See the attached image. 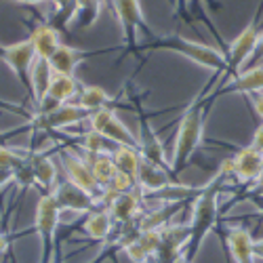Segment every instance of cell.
Here are the masks:
<instances>
[{"instance_id":"23","label":"cell","mask_w":263,"mask_h":263,"mask_svg":"<svg viewBox=\"0 0 263 263\" xmlns=\"http://www.w3.org/2000/svg\"><path fill=\"white\" fill-rule=\"evenodd\" d=\"M53 76H55V74H53L51 65H49V59L36 57L34 63H32V70H30V93L34 95V101H36L38 105H40L42 99H45Z\"/></svg>"},{"instance_id":"19","label":"cell","mask_w":263,"mask_h":263,"mask_svg":"<svg viewBox=\"0 0 263 263\" xmlns=\"http://www.w3.org/2000/svg\"><path fill=\"white\" fill-rule=\"evenodd\" d=\"M171 171L162 168L149 160L139 162V173H137V185L143 190V194H152V192H160L164 187L171 185Z\"/></svg>"},{"instance_id":"2","label":"cell","mask_w":263,"mask_h":263,"mask_svg":"<svg viewBox=\"0 0 263 263\" xmlns=\"http://www.w3.org/2000/svg\"><path fill=\"white\" fill-rule=\"evenodd\" d=\"M219 181H221V173H219L217 177H213L211 183L204 185L194 200L192 219L187 223L190 226V245L183 253L192 261H194L196 255H198L202 242L213 232L217 219H219Z\"/></svg>"},{"instance_id":"37","label":"cell","mask_w":263,"mask_h":263,"mask_svg":"<svg viewBox=\"0 0 263 263\" xmlns=\"http://www.w3.org/2000/svg\"><path fill=\"white\" fill-rule=\"evenodd\" d=\"M13 181V171L9 168H0V187H5L7 183Z\"/></svg>"},{"instance_id":"42","label":"cell","mask_w":263,"mask_h":263,"mask_svg":"<svg viewBox=\"0 0 263 263\" xmlns=\"http://www.w3.org/2000/svg\"><path fill=\"white\" fill-rule=\"evenodd\" d=\"M175 263H194V261H192V259H187L185 255H181V257H179L177 261H175Z\"/></svg>"},{"instance_id":"4","label":"cell","mask_w":263,"mask_h":263,"mask_svg":"<svg viewBox=\"0 0 263 263\" xmlns=\"http://www.w3.org/2000/svg\"><path fill=\"white\" fill-rule=\"evenodd\" d=\"M61 219V209L53 194H42L36 204L34 228L40 236V263H51V255L55 251V234Z\"/></svg>"},{"instance_id":"30","label":"cell","mask_w":263,"mask_h":263,"mask_svg":"<svg viewBox=\"0 0 263 263\" xmlns=\"http://www.w3.org/2000/svg\"><path fill=\"white\" fill-rule=\"evenodd\" d=\"M109 143L112 141L105 139L103 135L95 133V130H89V133H84L80 147H82V152H89V154H112L116 145H109Z\"/></svg>"},{"instance_id":"18","label":"cell","mask_w":263,"mask_h":263,"mask_svg":"<svg viewBox=\"0 0 263 263\" xmlns=\"http://www.w3.org/2000/svg\"><path fill=\"white\" fill-rule=\"evenodd\" d=\"M114 217L109 213L107 206H97L91 213H86V219L82 223V232L89 236L91 240H97V242H105L109 238V234L114 232Z\"/></svg>"},{"instance_id":"13","label":"cell","mask_w":263,"mask_h":263,"mask_svg":"<svg viewBox=\"0 0 263 263\" xmlns=\"http://www.w3.org/2000/svg\"><path fill=\"white\" fill-rule=\"evenodd\" d=\"M143 190L137 185L130 192H124L120 196H116L114 202L109 204V213L114 217V223H130L137 221L141 215V204H143Z\"/></svg>"},{"instance_id":"35","label":"cell","mask_w":263,"mask_h":263,"mask_svg":"<svg viewBox=\"0 0 263 263\" xmlns=\"http://www.w3.org/2000/svg\"><path fill=\"white\" fill-rule=\"evenodd\" d=\"M263 59V32H259V38H257V47H255V53L251 57V61H261Z\"/></svg>"},{"instance_id":"15","label":"cell","mask_w":263,"mask_h":263,"mask_svg":"<svg viewBox=\"0 0 263 263\" xmlns=\"http://www.w3.org/2000/svg\"><path fill=\"white\" fill-rule=\"evenodd\" d=\"M26 162L34 175V185L42 187L45 194H51L57 185V168L51 156L42 154V152H28Z\"/></svg>"},{"instance_id":"9","label":"cell","mask_w":263,"mask_h":263,"mask_svg":"<svg viewBox=\"0 0 263 263\" xmlns=\"http://www.w3.org/2000/svg\"><path fill=\"white\" fill-rule=\"evenodd\" d=\"M51 194L55 196V200H57L61 213L63 211H70V213H91L93 209L99 206L97 198L93 194H89L86 190L78 187L76 183H72L68 179L57 181V185H55V190Z\"/></svg>"},{"instance_id":"3","label":"cell","mask_w":263,"mask_h":263,"mask_svg":"<svg viewBox=\"0 0 263 263\" xmlns=\"http://www.w3.org/2000/svg\"><path fill=\"white\" fill-rule=\"evenodd\" d=\"M156 49H166L173 53H179V55L187 57L190 61L202 65V68H209L213 72H219V74H226V68H228L226 53H219L217 49H213L209 45L187 40L183 36H166L156 42Z\"/></svg>"},{"instance_id":"26","label":"cell","mask_w":263,"mask_h":263,"mask_svg":"<svg viewBox=\"0 0 263 263\" xmlns=\"http://www.w3.org/2000/svg\"><path fill=\"white\" fill-rule=\"evenodd\" d=\"M179 206H181V202H166V204H162V206H158L154 211L141 213L139 219H137L139 230L141 232H145V230H162Z\"/></svg>"},{"instance_id":"27","label":"cell","mask_w":263,"mask_h":263,"mask_svg":"<svg viewBox=\"0 0 263 263\" xmlns=\"http://www.w3.org/2000/svg\"><path fill=\"white\" fill-rule=\"evenodd\" d=\"M112 160L116 171L128 175L137 181V173H139V162H141V154L139 149L128 147V145H116V149L112 152Z\"/></svg>"},{"instance_id":"6","label":"cell","mask_w":263,"mask_h":263,"mask_svg":"<svg viewBox=\"0 0 263 263\" xmlns=\"http://www.w3.org/2000/svg\"><path fill=\"white\" fill-rule=\"evenodd\" d=\"M91 112L84 109L82 105H74V103H63V105H55L51 109H42L32 118V128L34 130H55V128H63V126H72L78 124L82 120H89Z\"/></svg>"},{"instance_id":"10","label":"cell","mask_w":263,"mask_h":263,"mask_svg":"<svg viewBox=\"0 0 263 263\" xmlns=\"http://www.w3.org/2000/svg\"><path fill=\"white\" fill-rule=\"evenodd\" d=\"M0 55H3V61L13 70L17 80L30 91V70H32V63L36 59L32 42L28 38L19 40V42H15V45L3 47V49H0Z\"/></svg>"},{"instance_id":"16","label":"cell","mask_w":263,"mask_h":263,"mask_svg":"<svg viewBox=\"0 0 263 263\" xmlns=\"http://www.w3.org/2000/svg\"><path fill=\"white\" fill-rule=\"evenodd\" d=\"M78 82L74 76H61V74H55L51 84H49V91L45 95V99L40 101V112L42 109H51L55 105H63V103H70L72 97L78 95Z\"/></svg>"},{"instance_id":"28","label":"cell","mask_w":263,"mask_h":263,"mask_svg":"<svg viewBox=\"0 0 263 263\" xmlns=\"http://www.w3.org/2000/svg\"><path fill=\"white\" fill-rule=\"evenodd\" d=\"M109 95L105 89L101 86H82L78 91V105H82L84 109H89V112H95V109H101V107H109Z\"/></svg>"},{"instance_id":"24","label":"cell","mask_w":263,"mask_h":263,"mask_svg":"<svg viewBox=\"0 0 263 263\" xmlns=\"http://www.w3.org/2000/svg\"><path fill=\"white\" fill-rule=\"evenodd\" d=\"M82 61V53L76 51L70 45H61L49 59V65L53 74H61V76H74L78 63Z\"/></svg>"},{"instance_id":"22","label":"cell","mask_w":263,"mask_h":263,"mask_svg":"<svg viewBox=\"0 0 263 263\" xmlns=\"http://www.w3.org/2000/svg\"><path fill=\"white\" fill-rule=\"evenodd\" d=\"M34 47V53L36 57H42V59H51V55L61 47V38H59V32L57 28H53L51 24H45V26H36L28 38Z\"/></svg>"},{"instance_id":"1","label":"cell","mask_w":263,"mask_h":263,"mask_svg":"<svg viewBox=\"0 0 263 263\" xmlns=\"http://www.w3.org/2000/svg\"><path fill=\"white\" fill-rule=\"evenodd\" d=\"M209 103L200 97L196 99L179 120L177 135H175L173 156H171V175H179L192 160V156L198 152L202 137H204V120H206Z\"/></svg>"},{"instance_id":"32","label":"cell","mask_w":263,"mask_h":263,"mask_svg":"<svg viewBox=\"0 0 263 263\" xmlns=\"http://www.w3.org/2000/svg\"><path fill=\"white\" fill-rule=\"evenodd\" d=\"M24 160H26V154L0 145V168H9V171L15 173V168H19L21 164H24Z\"/></svg>"},{"instance_id":"14","label":"cell","mask_w":263,"mask_h":263,"mask_svg":"<svg viewBox=\"0 0 263 263\" xmlns=\"http://www.w3.org/2000/svg\"><path fill=\"white\" fill-rule=\"evenodd\" d=\"M232 160V177H236L240 183H255L259 173L263 168V154H259L257 149L242 147Z\"/></svg>"},{"instance_id":"5","label":"cell","mask_w":263,"mask_h":263,"mask_svg":"<svg viewBox=\"0 0 263 263\" xmlns=\"http://www.w3.org/2000/svg\"><path fill=\"white\" fill-rule=\"evenodd\" d=\"M89 122H91V130L95 133L103 135L105 139H109L116 145H128V147H135L139 149V139L133 135L130 130L118 116L112 107H101V109H95L89 116Z\"/></svg>"},{"instance_id":"11","label":"cell","mask_w":263,"mask_h":263,"mask_svg":"<svg viewBox=\"0 0 263 263\" xmlns=\"http://www.w3.org/2000/svg\"><path fill=\"white\" fill-rule=\"evenodd\" d=\"M61 164H63V171L65 175H68V181L76 183L78 187L86 190L89 194H93L95 198H99V194L103 192L97 183V179L93 177V171L91 166L86 164V160L76 154V152H70V149H65L61 152Z\"/></svg>"},{"instance_id":"20","label":"cell","mask_w":263,"mask_h":263,"mask_svg":"<svg viewBox=\"0 0 263 263\" xmlns=\"http://www.w3.org/2000/svg\"><path fill=\"white\" fill-rule=\"evenodd\" d=\"M139 154L143 160H149L162 168H168L171 171V162L166 160L164 156V147H162V141L160 137L152 130V126L141 118V137H139Z\"/></svg>"},{"instance_id":"21","label":"cell","mask_w":263,"mask_h":263,"mask_svg":"<svg viewBox=\"0 0 263 263\" xmlns=\"http://www.w3.org/2000/svg\"><path fill=\"white\" fill-rule=\"evenodd\" d=\"M226 242L236 263H255V255H253L255 238L247 228H232L226 236Z\"/></svg>"},{"instance_id":"33","label":"cell","mask_w":263,"mask_h":263,"mask_svg":"<svg viewBox=\"0 0 263 263\" xmlns=\"http://www.w3.org/2000/svg\"><path fill=\"white\" fill-rule=\"evenodd\" d=\"M251 147L257 149L259 154H263V122L257 126L255 130V135H253V141H251Z\"/></svg>"},{"instance_id":"25","label":"cell","mask_w":263,"mask_h":263,"mask_svg":"<svg viewBox=\"0 0 263 263\" xmlns=\"http://www.w3.org/2000/svg\"><path fill=\"white\" fill-rule=\"evenodd\" d=\"M80 156L86 160V164L91 166L93 177L97 179L99 187L103 190L109 181H112L114 173H116V166H114L112 154H89V152H80Z\"/></svg>"},{"instance_id":"31","label":"cell","mask_w":263,"mask_h":263,"mask_svg":"<svg viewBox=\"0 0 263 263\" xmlns=\"http://www.w3.org/2000/svg\"><path fill=\"white\" fill-rule=\"evenodd\" d=\"M135 242L145 251V255L149 259H154L158 247H160V230H145V232H139V236L135 238Z\"/></svg>"},{"instance_id":"29","label":"cell","mask_w":263,"mask_h":263,"mask_svg":"<svg viewBox=\"0 0 263 263\" xmlns=\"http://www.w3.org/2000/svg\"><path fill=\"white\" fill-rule=\"evenodd\" d=\"M101 0H76V19L82 28H91L99 19Z\"/></svg>"},{"instance_id":"36","label":"cell","mask_w":263,"mask_h":263,"mask_svg":"<svg viewBox=\"0 0 263 263\" xmlns=\"http://www.w3.org/2000/svg\"><path fill=\"white\" fill-rule=\"evenodd\" d=\"M51 263H65L61 242H57V245H55V251H53V255H51Z\"/></svg>"},{"instance_id":"12","label":"cell","mask_w":263,"mask_h":263,"mask_svg":"<svg viewBox=\"0 0 263 263\" xmlns=\"http://www.w3.org/2000/svg\"><path fill=\"white\" fill-rule=\"evenodd\" d=\"M112 5H114V11H116V17L120 21L124 42L128 47H135L137 45V34L145 26L139 0H112Z\"/></svg>"},{"instance_id":"34","label":"cell","mask_w":263,"mask_h":263,"mask_svg":"<svg viewBox=\"0 0 263 263\" xmlns=\"http://www.w3.org/2000/svg\"><path fill=\"white\" fill-rule=\"evenodd\" d=\"M251 101H253V107H255L257 116L263 120V91H259V93H253V95H251Z\"/></svg>"},{"instance_id":"7","label":"cell","mask_w":263,"mask_h":263,"mask_svg":"<svg viewBox=\"0 0 263 263\" xmlns=\"http://www.w3.org/2000/svg\"><path fill=\"white\" fill-rule=\"evenodd\" d=\"M257 38H259V32H257V24L251 21V24L240 32L226 53V59H228V68H226V74L230 78H234L236 74L242 72L245 63L251 61L253 53H255V47H257Z\"/></svg>"},{"instance_id":"38","label":"cell","mask_w":263,"mask_h":263,"mask_svg":"<svg viewBox=\"0 0 263 263\" xmlns=\"http://www.w3.org/2000/svg\"><path fill=\"white\" fill-rule=\"evenodd\" d=\"M253 255H255V259H261V261H263V238H261V240H255Z\"/></svg>"},{"instance_id":"40","label":"cell","mask_w":263,"mask_h":263,"mask_svg":"<svg viewBox=\"0 0 263 263\" xmlns=\"http://www.w3.org/2000/svg\"><path fill=\"white\" fill-rule=\"evenodd\" d=\"M15 3H19V5H28V7H32V5H40V3H45V0H15Z\"/></svg>"},{"instance_id":"8","label":"cell","mask_w":263,"mask_h":263,"mask_svg":"<svg viewBox=\"0 0 263 263\" xmlns=\"http://www.w3.org/2000/svg\"><path fill=\"white\" fill-rule=\"evenodd\" d=\"M190 245V226L166 223L160 230V247L154 255V263H175Z\"/></svg>"},{"instance_id":"41","label":"cell","mask_w":263,"mask_h":263,"mask_svg":"<svg viewBox=\"0 0 263 263\" xmlns=\"http://www.w3.org/2000/svg\"><path fill=\"white\" fill-rule=\"evenodd\" d=\"M255 185H257V190H259V192L263 194V168H261V173H259V177H257Z\"/></svg>"},{"instance_id":"39","label":"cell","mask_w":263,"mask_h":263,"mask_svg":"<svg viewBox=\"0 0 263 263\" xmlns=\"http://www.w3.org/2000/svg\"><path fill=\"white\" fill-rule=\"evenodd\" d=\"M7 249H9V236L0 232V255H3Z\"/></svg>"},{"instance_id":"17","label":"cell","mask_w":263,"mask_h":263,"mask_svg":"<svg viewBox=\"0 0 263 263\" xmlns=\"http://www.w3.org/2000/svg\"><path fill=\"white\" fill-rule=\"evenodd\" d=\"M259 91H263V65H253V68L242 70L234 78H230V82H226L215 95H226V93H249V95H253Z\"/></svg>"}]
</instances>
